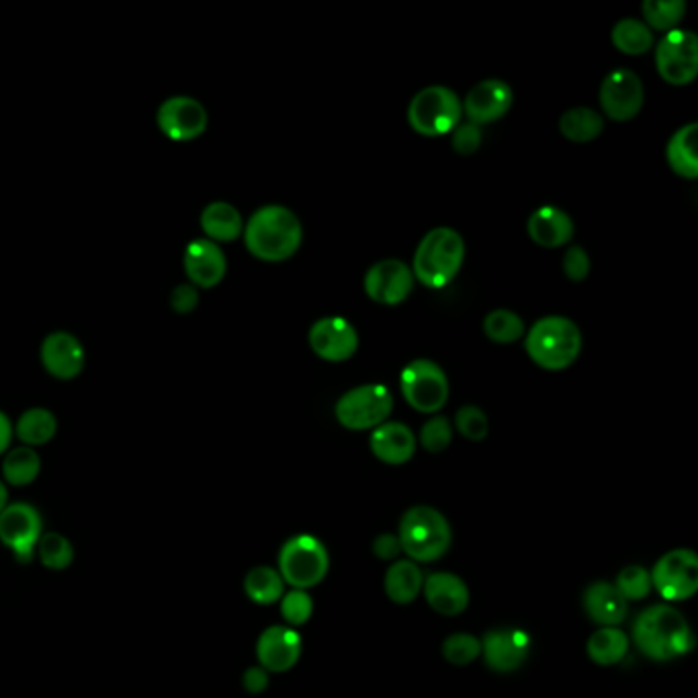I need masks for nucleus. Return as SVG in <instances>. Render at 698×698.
Instances as JSON below:
<instances>
[{"label": "nucleus", "mask_w": 698, "mask_h": 698, "mask_svg": "<svg viewBox=\"0 0 698 698\" xmlns=\"http://www.w3.org/2000/svg\"><path fill=\"white\" fill-rule=\"evenodd\" d=\"M633 643L653 662H672L693 652L695 635L680 610L669 605H653L633 622Z\"/></svg>", "instance_id": "obj_1"}, {"label": "nucleus", "mask_w": 698, "mask_h": 698, "mask_svg": "<svg viewBox=\"0 0 698 698\" xmlns=\"http://www.w3.org/2000/svg\"><path fill=\"white\" fill-rule=\"evenodd\" d=\"M304 240V228L297 215L283 205H267L252 213L244 228V243L257 259L283 262L291 259Z\"/></svg>", "instance_id": "obj_2"}, {"label": "nucleus", "mask_w": 698, "mask_h": 698, "mask_svg": "<svg viewBox=\"0 0 698 698\" xmlns=\"http://www.w3.org/2000/svg\"><path fill=\"white\" fill-rule=\"evenodd\" d=\"M397 539L410 562L432 563L439 562L449 553L453 531L449 520L437 508L414 506L399 520Z\"/></svg>", "instance_id": "obj_3"}, {"label": "nucleus", "mask_w": 698, "mask_h": 698, "mask_svg": "<svg viewBox=\"0 0 698 698\" xmlns=\"http://www.w3.org/2000/svg\"><path fill=\"white\" fill-rule=\"evenodd\" d=\"M463 259L465 243L457 229H430L414 252L412 273L425 288H444L461 271Z\"/></svg>", "instance_id": "obj_4"}, {"label": "nucleus", "mask_w": 698, "mask_h": 698, "mask_svg": "<svg viewBox=\"0 0 698 698\" xmlns=\"http://www.w3.org/2000/svg\"><path fill=\"white\" fill-rule=\"evenodd\" d=\"M582 333L563 316L541 318L527 335L525 349L531 361L547 371H563L576 363L582 352Z\"/></svg>", "instance_id": "obj_5"}, {"label": "nucleus", "mask_w": 698, "mask_h": 698, "mask_svg": "<svg viewBox=\"0 0 698 698\" xmlns=\"http://www.w3.org/2000/svg\"><path fill=\"white\" fill-rule=\"evenodd\" d=\"M330 570L326 545L312 534H295L279 551V574L293 590H309L322 584Z\"/></svg>", "instance_id": "obj_6"}, {"label": "nucleus", "mask_w": 698, "mask_h": 698, "mask_svg": "<svg viewBox=\"0 0 698 698\" xmlns=\"http://www.w3.org/2000/svg\"><path fill=\"white\" fill-rule=\"evenodd\" d=\"M463 106L457 92L447 87H428L412 99L408 122L416 134L426 137L447 136L461 123Z\"/></svg>", "instance_id": "obj_7"}, {"label": "nucleus", "mask_w": 698, "mask_h": 698, "mask_svg": "<svg viewBox=\"0 0 698 698\" xmlns=\"http://www.w3.org/2000/svg\"><path fill=\"white\" fill-rule=\"evenodd\" d=\"M394 410V397L390 390L380 383L359 385L349 390L336 402V420L347 430H375L387 423Z\"/></svg>", "instance_id": "obj_8"}, {"label": "nucleus", "mask_w": 698, "mask_h": 698, "mask_svg": "<svg viewBox=\"0 0 698 698\" xmlns=\"http://www.w3.org/2000/svg\"><path fill=\"white\" fill-rule=\"evenodd\" d=\"M402 394L410 408L423 414H437L449 399V380L439 364L416 359L402 371Z\"/></svg>", "instance_id": "obj_9"}, {"label": "nucleus", "mask_w": 698, "mask_h": 698, "mask_svg": "<svg viewBox=\"0 0 698 698\" xmlns=\"http://www.w3.org/2000/svg\"><path fill=\"white\" fill-rule=\"evenodd\" d=\"M652 588L666 603H683L698 590V558L693 549H672L653 565Z\"/></svg>", "instance_id": "obj_10"}, {"label": "nucleus", "mask_w": 698, "mask_h": 698, "mask_svg": "<svg viewBox=\"0 0 698 698\" xmlns=\"http://www.w3.org/2000/svg\"><path fill=\"white\" fill-rule=\"evenodd\" d=\"M657 75L672 87H686L698 75V40L693 31H668L655 49Z\"/></svg>", "instance_id": "obj_11"}, {"label": "nucleus", "mask_w": 698, "mask_h": 698, "mask_svg": "<svg viewBox=\"0 0 698 698\" xmlns=\"http://www.w3.org/2000/svg\"><path fill=\"white\" fill-rule=\"evenodd\" d=\"M44 522L40 513L25 502H16L0 513V541L9 547L19 563H30L42 539Z\"/></svg>", "instance_id": "obj_12"}, {"label": "nucleus", "mask_w": 698, "mask_h": 698, "mask_svg": "<svg viewBox=\"0 0 698 698\" xmlns=\"http://www.w3.org/2000/svg\"><path fill=\"white\" fill-rule=\"evenodd\" d=\"M414 281V273L406 262L380 260L364 274V293L378 304L397 305L410 297Z\"/></svg>", "instance_id": "obj_13"}, {"label": "nucleus", "mask_w": 698, "mask_h": 698, "mask_svg": "<svg viewBox=\"0 0 698 698\" xmlns=\"http://www.w3.org/2000/svg\"><path fill=\"white\" fill-rule=\"evenodd\" d=\"M643 99V85L631 70H615L603 80L600 106L612 122H629L638 117Z\"/></svg>", "instance_id": "obj_14"}, {"label": "nucleus", "mask_w": 698, "mask_h": 698, "mask_svg": "<svg viewBox=\"0 0 698 698\" xmlns=\"http://www.w3.org/2000/svg\"><path fill=\"white\" fill-rule=\"evenodd\" d=\"M480 641L487 668L498 674L517 672L531 653V638L522 629H492Z\"/></svg>", "instance_id": "obj_15"}, {"label": "nucleus", "mask_w": 698, "mask_h": 698, "mask_svg": "<svg viewBox=\"0 0 698 698\" xmlns=\"http://www.w3.org/2000/svg\"><path fill=\"white\" fill-rule=\"evenodd\" d=\"M309 347L322 361L345 363L359 349V335L349 319L330 316L312 326Z\"/></svg>", "instance_id": "obj_16"}, {"label": "nucleus", "mask_w": 698, "mask_h": 698, "mask_svg": "<svg viewBox=\"0 0 698 698\" xmlns=\"http://www.w3.org/2000/svg\"><path fill=\"white\" fill-rule=\"evenodd\" d=\"M304 650V639L302 635L283 624H274L260 633L257 641V657H259L260 668L273 674H283L291 668L302 657Z\"/></svg>", "instance_id": "obj_17"}, {"label": "nucleus", "mask_w": 698, "mask_h": 698, "mask_svg": "<svg viewBox=\"0 0 698 698\" xmlns=\"http://www.w3.org/2000/svg\"><path fill=\"white\" fill-rule=\"evenodd\" d=\"M158 125L170 139L189 142L205 132L207 111L191 97H172L158 109Z\"/></svg>", "instance_id": "obj_18"}, {"label": "nucleus", "mask_w": 698, "mask_h": 698, "mask_svg": "<svg viewBox=\"0 0 698 698\" xmlns=\"http://www.w3.org/2000/svg\"><path fill=\"white\" fill-rule=\"evenodd\" d=\"M515 101L513 89L498 78H489L477 82L461 103L463 113L468 115L470 123L475 125H487V123L502 120Z\"/></svg>", "instance_id": "obj_19"}, {"label": "nucleus", "mask_w": 698, "mask_h": 698, "mask_svg": "<svg viewBox=\"0 0 698 698\" xmlns=\"http://www.w3.org/2000/svg\"><path fill=\"white\" fill-rule=\"evenodd\" d=\"M423 594L428 607L442 617H459L470 607L471 594L468 584L449 572H437L425 577Z\"/></svg>", "instance_id": "obj_20"}, {"label": "nucleus", "mask_w": 698, "mask_h": 698, "mask_svg": "<svg viewBox=\"0 0 698 698\" xmlns=\"http://www.w3.org/2000/svg\"><path fill=\"white\" fill-rule=\"evenodd\" d=\"M184 273L199 288H215L226 277V255L212 240L189 244L182 257Z\"/></svg>", "instance_id": "obj_21"}, {"label": "nucleus", "mask_w": 698, "mask_h": 698, "mask_svg": "<svg viewBox=\"0 0 698 698\" xmlns=\"http://www.w3.org/2000/svg\"><path fill=\"white\" fill-rule=\"evenodd\" d=\"M42 363L56 380H75L85 367V350L75 336L56 333L47 336L42 345Z\"/></svg>", "instance_id": "obj_22"}, {"label": "nucleus", "mask_w": 698, "mask_h": 698, "mask_svg": "<svg viewBox=\"0 0 698 698\" xmlns=\"http://www.w3.org/2000/svg\"><path fill=\"white\" fill-rule=\"evenodd\" d=\"M371 453L385 465H404L416 453V437L402 423H383L371 432Z\"/></svg>", "instance_id": "obj_23"}, {"label": "nucleus", "mask_w": 698, "mask_h": 698, "mask_svg": "<svg viewBox=\"0 0 698 698\" xmlns=\"http://www.w3.org/2000/svg\"><path fill=\"white\" fill-rule=\"evenodd\" d=\"M584 610L590 621L600 627H619L629 615V603L615 588V584L594 582L584 593Z\"/></svg>", "instance_id": "obj_24"}, {"label": "nucleus", "mask_w": 698, "mask_h": 698, "mask_svg": "<svg viewBox=\"0 0 698 698\" xmlns=\"http://www.w3.org/2000/svg\"><path fill=\"white\" fill-rule=\"evenodd\" d=\"M527 229L532 243L541 248H562L574 238L572 217L553 205H545L532 212Z\"/></svg>", "instance_id": "obj_25"}, {"label": "nucleus", "mask_w": 698, "mask_h": 698, "mask_svg": "<svg viewBox=\"0 0 698 698\" xmlns=\"http://www.w3.org/2000/svg\"><path fill=\"white\" fill-rule=\"evenodd\" d=\"M423 586H425V574L420 565L410 560L392 563L385 572V582H383L385 594L394 605L399 607L412 605L423 594Z\"/></svg>", "instance_id": "obj_26"}, {"label": "nucleus", "mask_w": 698, "mask_h": 698, "mask_svg": "<svg viewBox=\"0 0 698 698\" xmlns=\"http://www.w3.org/2000/svg\"><path fill=\"white\" fill-rule=\"evenodd\" d=\"M697 134V123H688L669 137L666 148L669 168L686 181L698 177Z\"/></svg>", "instance_id": "obj_27"}, {"label": "nucleus", "mask_w": 698, "mask_h": 698, "mask_svg": "<svg viewBox=\"0 0 698 698\" xmlns=\"http://www.w3.org/2000/svg\"><path fill=\"white\" fill-rule=\"evenodd\" d=\"M201 228L212 243H232L244 232L243 215L234 205L215 201L201 213Z\"/></svg>", "instance_id": "obj_28"}, {"label": "nucleus", "mask_w": 698, "mask_h": 698, "mask_svg": "<svg viewBox=\"0 0 698 698\" xmlns=\"http://www.w3.org/2000/svg\"><path fill=\"white\" fill-rule=\"evenodd\" d=\"M629 645V635L619 627H600L598 631H594L593 638L588 639L586 652L596 666L610 668L621 664L627 657Z\"/></svg>", "instance_id": "obj_29"}, {"label": "nucleus", "mask_w": 698, "mask_h": 698, "mask_svg": "<svg viewBox=\"0 0 698 698\" xmlns=\"http://www.w3.org/2000/svg\"><path fill=\"white\" fill-rule=\"evenodd\" d=\"M244 593L260 607H269L283 598L285 582L273 567L259 565V567L250 570L244 579Z\"/></svg>", "instance_id": "obj_30"}, {"label": "nucleus", "mask_w": 698, "mask_h": 698, "mask_svg": "<svg viewBox=\"0 0 698 698\" xmlns=\"http://www.w3.org/2000/svg\"><path fill=\"white\" fill-rule=\"evenodd\" d=\"M603 130H605L603 115L588 106L570 109L563 113L562 120H560L562 136L567 137L570 142H576V144L593 142L603 134Z\"/></svg>", "instance_id": "obj_31"}, {"label": "nucleus", "mask_w": 698, "mask_h": 698, "mask_svg": "<svg viewBox=\"0 0 698 698\" xmlns=\"http://www.w3.org/2000/svg\"><path fill=\"white\" fill-rule=\"evenodd\" d=\"M612 46L627 56H641L653 46L652 30L639 19H621L610 33Z\"/></svg>", "instance_id": "obj_32"}, {"label": "nucleus", "mask_w": 698, "mask_h": 698, "mask_svg": "<svg viewBox=\"0 0 698 698\" xmlns=\"http://www.w3.org/2000/svg\"><path fill=\"white\" fill-rule=\"evenodd\" d=\"M56 430H58L56 416L44 408H31L16 423V437L31 447L46 444L54 439Z\"/></svg>", "instance_id": "obj_33"}, {"label": "nucleus", "mask_w": 698, "mask_h": 698, "mask_svg": "<svg viewBox=\"0 0 698 698\" xmlns=\"http://www.w3.org/2000/svg\"><path fill=\"white\" fill-rule=\"evenodd\" d=\"M42 461L40 455L30 447H19L4 457L2 463V475L11 486H30L40 475Z\"/></svg>", "instance_id": "obj_34"}, {"label": "nucleus", "mask_w": 698, "mask_h": 698, "mask_svg": "<svg viewBox=\"0 0 698 698\" xmlns=\"http://www.w3.org/2000/svg\"><path fill=\"white\" fill-rule=\"evenodd\" d=\"M645 25L655 31H674L676 25L686 15V2L684 0H645L643 7Z\"/></svg>", "instance_id": "obj_35"}, {"label": "nucleus", "mask_w": 698, "mask_h": 698, "mask_svg": "<svg viewBox=\"0 0 698 698\" xmlns=\"http://www.w3.org/2000/svg\"><path fill=\"white\" fill-rule=\"evenodd\" d=\"M484 333L496 345H513L525 335V322L510 309H494L484 319Z\"/></svg>", "instance_id": "obj_36"}, {"label": "nucleus", "mask_w": 698, "mask_h": 698, "mask_svg": "<svg viewBox=\"0 0 698 698\" xmlns=\"http://www.w3.org/2000/svg\"><path fill=\"white\" fill-rule=\"evenodd\" d=\"M37 553L47 570H56V572L70 567V563L75 560L72 543L66 537H61L60 532L42 534L37 543Z\"/></svg>", "instance_id": "obj_37"}, {"label": "nucleus", "mask_w": 698, "mask_h": 698, "mask_svg": "<svg viewBox=\"0 0 698 698\" xmlns=\"http://www.w3.org/2000/svg\"><path fill=\"white\" fill-rule=\"evenodd\" d=\"M442 657L457 668H465L482 657V641L470 633H453L442 643Z\"/></svg>", "instance_id": "obj_38"}, {"label": "nucleus", "mask_w": 698, "mask_h": 698, "mask_svg": "<svg viewBox=\"0 0 698 698\" xmlns=\"http://www.w3.org/2000/svg\"><path fill=\"white\" fill-rule=\"evenodd\" d=\"M615 588L627 603H639L652 593V576L643 565H627L617 576Z\"/></svg>", "instance_id": "obj_39"}, {"label": "nucleus", "mask_w": 698, "mask_h": 698, "mask_svg": "<svg viewBox=\"0 0 698 698\" xmlns=\"http://www.w3.org/2000/svg\"><path fill=\"white\" fill-rule=\"evenodd\" d=\"M281 615L288 627H302L314 615V600L305 590H291L281 598Z\"/></svg>", "instance_id": "obj_40"}, {"label": "nucleus", "mask_w": 698, "mask_h": 698, "mask_svg": "<svg viewBox=\"0 0 698 698\" xmlns=\"http://www.w3.org/2000/svg\"><path fill=\"white\" fill-rule=\"evenodd\" d=\"M453 440V426L449 418L435 416L420 430V444L428 453H442Z\"/></svg>", "instance_id": "obj_41"}, {"label": "nucleus", "mask_w": 698, "mask_h": 698, "mask_svg": "<svg viewBox=\"0 0 698 698\" xmlns=\"http://www.w3.org/2000/svg\"><path fill=\"white\" fill-rule=\"evenodd\" d=\"M455 426L461 437L473 440V442L486 439L487 430H489L487 416L477 406H463L461 410L457 412Z\"/></svg>", "instance_id": "obj_42"}, {"label": "nucleus", "mask_w": 698, "mask_h": 698, "mask_svg": "<svg viewBox=\"0 0 698 698\" xmlns=\"http://www.w3.org/2000/svg\"><path fill=\"white\" fill-rule=\"evenodd\" d=\"M482 127L475 123H459L455 130L451 132V146L457 154L461 156H470L480 150L482 146Z\"/></svg>", "instance_id": "obj_43"}, {"label": "nucleus", "mask_w": 698, "mask_h": 698, "mask_svg": "<svg viewBox=\"0 0 698 698\" xmlns=\"http://www.w3.org/2000/svg\"><path fill=\"white\" fill-rule=\"evenodd\" d=\"M563 274L574 283L588 279L590 257L582 246H570L567 252L563 255Z\"/></svg>", "instance_id": "obj_44"}, {"label": "nucleus", "mask_w": 698, "mask_h": 698, "mask_svg": "<svg viewBox=\"0 0 698 698\" xmlns=\"http://www.w3.org/2000/svg\"><path fill=\"white\" fill-rule=\"evenodd\" d=\"M373 555L381 560V562H394L395 558L402 553V545H399V539L397 534L392 532H383L380 537H375L373 545H371Z\"/></svg>", "instance_id": "obj_45"}, {"label": "nucleus", "mask_w": 698, "mask_h": 698, "mask_svg": "<svg viewBox=\"0 0 698 698\" xmlns=\"http://www.w3.org/2000/svg\"><path fill=\"white\" fill-rule=\"evenodd\" d=\"M199 295L198 289L193 285H181V288L172 291V297H170V304L179 312V314H189L195 309L198 305Z\"/></svg>", "instance_id": "obj_46"}, {"label": "nucleus", "mask_w": 698, "mask_h": 698, "mask_svg": "<svg viewBox=\"0 0 698 698\" xmlns=\"http://www.w3.org/2000/svg\"><path fill=\"white\" fill-rule=\"evenodd\" d=\"M243 684L250 695H260L269 688V672L260 666L248 668L244 672Z\"/></svg>", "instance_id": "obj_47"}, {"label": "nucleus", "mask_w": 698, "mask_h": 698, "mask_svg": "<svg viewBox=\"0 0 698 698\" xmlns=\"http://www.w3.org/2000/svg\"><path fill=\"white\" fill-rule=\"evenodd\" d=\"M11 439H13V426H11V420L0 412V455L9 449Z\"/></svg>", "instance_id": "obj_48"}, {"label": "nucleus", "mask_w": 698, "mask_h": 698, "mask_svg": "<svg viewBox=\"0 0 698 698\" xmlns=\"http://www.w3.org/2000/svg\"><path fill=\"white\" fill-rule=\"evenodd\" d=\"M7 498H9V494H7V487L4 484L0 482V513L7 508Z\"/></svg>", "instance_id": "obj_49"}]
</instances>
